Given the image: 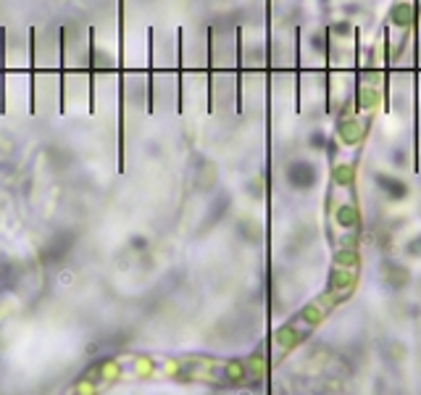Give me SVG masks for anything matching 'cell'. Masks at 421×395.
Masks as SVG:
<instances>
[{"mask_svg": "<svg viewBox=\"0 0 421 395\" xmlns=\"http://www.w3.org/2000/svg\"><path fill=\"white\" fill-rule=\"evenodd\" d=\"M58 111H66V27L58 30Z\"/></svg>", "mask_w": 421, "mask_h": 395, "instance_id": "7a4b0ae2", "label": "cell"}, {"mask_svg": "<svg viewBox=\"0 0 421 395\" xmlns=\"http://www.w3.org/2000/svg\"><path fill=\"white\" fill-rule=\"evenodd\" d=\"M119 172H124V0H119Z\"/></svg>", "mask_w": 421, "mask_h": 395, "instance_id": "6da1fadb", "label": "cell"}, {"mask_svg": "<svg viewBox=\"0 0 421 395\" xmlns=\"http://www.w3.org/2000/svg\"><path fill=\"white\" fill-rule=\"evenodd\" d=\"M34 74H37V69H34V27L30 30V113L37 111L34 106Z\"/></svg>", "mask_w": 421, "mask_h": 395, "instance_id": "277c9868", "label": "cell"}, {"mask_svg": "<svg viewBox=\"0 0 421 395\" xmlns=\"http://www.w3.org/2000/svg\"><path fill=\"white\" fill-rule=\"evenodd\" d=\"M0 116H5V30L0 27Z\"/></svg>", "mask_w": 421, "mask_h": 395, "instance_id": "3957f363", "label": "cell"}, {"mask_svg": "<svg viewBox=\"0 0 421 395\" xmlns=\"http://www.w3.org/2000/svg\"><path fill=\"white\" fill-rule=\"evenodd\" d=\"M90 113H95V27H90Z\"/></svg>", "mask_w": 421, "mask_h": 395, "instance_id": "5b68a950", "label": "cell"}]
</instances>
